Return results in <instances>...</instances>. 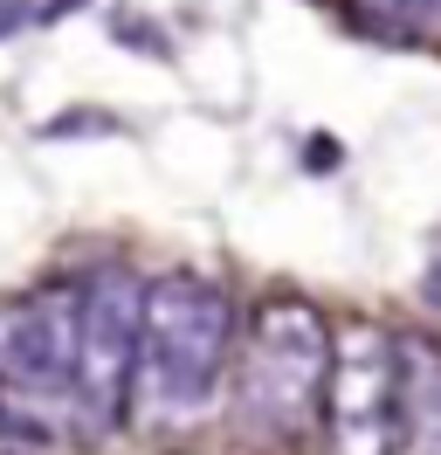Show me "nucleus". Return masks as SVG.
Segmentation results:
<instances>
[{
    "mask_svg": "<svg viewBox=\"0 0 441 455\" xmlns=\"http://www.w3.org/2000/svg\"><path fill=\"white\" fill-rule=\"evenodd\" d=\"M235 297L214 276L165 269L145 276V311H138V387L159 421L207 414L235 359Z\"/></svg>",
    "mask_w": 441,
    "mask_h": 455,
    "instance_id": "obj_1",
    "label": "nucleus"
},
{
    "mask_svg": "<svg viewBox=\"0 0 441 455\" xmlns=\"http://www.w3.org/2000/svg\"><path fill=\"white\" fill-rule=\"evenodd\" d=\"M331 324L310 297H262L235 359V421L248 435H303L317 421Z\"/></svg>",
    "mask_w": 441,
    "mask_h": 455,
    "instance_id": "obj_2",
    "label": "nucleus"
},
{
    "mask_svg": "<svg viewBox=\"0 0 441 455\" xmlns=\"http://www.w3.org/2000/svg\"><path fill=\"white\" fill-rule=\"evenodd\" d=\"M76 372H69V414L83 435H117L138 400V311L145 276L132 269H90L76 276Z\"/></svg>",
    "mask_w": 441,
    "mask_h": 455,
    "instance_id": "obj_3",
    "label": "nucleus"
},
{
    "mask_svg": "<svg viewBox=\"0 0 441 455\" xmlns=\"http://www.w3.org/2000/svg\"><path fill=\"white\" fill-rule=\"evenodd\" d=\"M400 339L386 324H338L331 331V366L317 394L331 455H400L407 442V407H400Z\"/></svg>",
    "mask_w": 441,
    "mask_h": 455,
    "instance_id": "obj_4",
    "label": "nucleus"
},
{
    "mask_svg": "<svg viewBox=\"0 0 441 455\" xmlns=\"http://www.w3.org/2000/svg\"><path fill=\"white\" fill-rule=\"evenodd\" d=\"M76 283H42L14 311H0V387L21 400H69L76 372Z\"/></svg>",
    "mask_w": 441,
    "mask_h": 455,
    "instance_id": "obj_5",
    "label": "nucleus"
},
{
    "mask_svg": "<svg viewBox=\"0 0 441 455\" xmlns=\"http://www.w3.org/2000/svg\"><path fill=\"white\" fill-rule=\"evenodd\" d=\"M400 407L407 435L421 455H441V345L435 339H400Z\"/></svg>",
    "mask_w": 441,
    "mask_h": 455,
    "instance_id": "obj_6",
    "label": "nucleus"
},
{
    "mask_svg": "<svg viewBox=\"0 0 441 455\" xmlns=\"http://www.w3.org/2000/svg\"><path fill=\"white\" fill-rule=\"evenodd\" d=\"M104 132H117V117H104V111H83V117H55V124H42V139H104Z\"/></svg>",
    "mask_w": 441,
    "mask_h": 455,
    "instance_id": "obj_7",
    "label": "nucleus"
},
{
    "mask_svg": "<svg viewBox=\"0 0 441 455\" xmlns=\"http://www.w3.org/2000/svg\"><path fill=\"white\" fill-rule=\"evenodd\" d=\"M110 28H117V42H145V49H152V56H172V42H165L159 28H152V21H145V14H117V21H110Z\"/></svg>",
    "mask_w": 441,
    "mask_h": 455,
    "instance_id": "obj_8",
    "label": "nucleus"
},
{
    "mask_svg": "<svg viewBox=\"0 0 441 455\" xmlns=\"http://www.w3.org/2000/svg\"><path fill=\"white\" fill-rule=\"evenodd\" d=\"M393 14L407 21V35H428V42L441 35V0H393Z\"/></svg>",
    "mask_w": 441,
    "mask_h": 455,
    "instance_id": "obj_9",
    "label": "nucleus"
},
{
    "mask_svg": "<svg viewBox=\"0 0 441 455\" xmlns=\"http://www.w3.org/2000/svg\"><path fill=\"white\" fill-rule=\"evenodd\" d=\"M28 21H35V0H0V42H7V35H21Z\"/></svg>",
    "mask_w": 441,
    "mask_h": 455,
    "instance_id": "obj_10",
    "label": "nucleus"
},
{
    "mask_svg": "<svg viewBox=\"0 0 441 455\" xmlns=\"http://www.w3.org/2000/svg\"><path fill=\"white\" fill-rule=\"evenodd\" d=\"M83 0H42V7H35V21H62V14H76Z\"/></svg>",
    "mask_w": 441,
    "mask_h": 455,
    "instance_id": "obj_11",
    "label": "nucleus"
},
{
    "mask_svg": "<svg viewBox=\"0 0 441 455\" xmlns=\"http://www.w3.org/2000/svg\"><path fill=\"white\" fill-rule=\"evenodd\" d=\"M352 7H365V14H393V0H352Z\"/></svg>",
    "mask_w": 441,
    "mask_h": 455,
    "instance_id": "obj_12",
    "label": "nucleus"
}]
</instances>
